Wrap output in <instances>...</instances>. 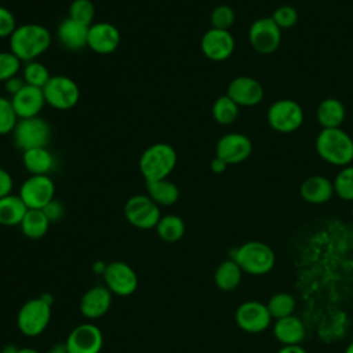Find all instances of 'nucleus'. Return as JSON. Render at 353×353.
<instances>
[{
	"label": "nucleus",
	"mask_w": 353,
	"mask_h": 353,
	"mask_svg": "<svg viewBox=\"0 0 353 353\" xmlns=\"http://www.w3.org/2000/svg\"><path fill=\"white\" fill-rule=\"evenodd\" d=\"M51 46L50 30L39 23L17 26L10 36V51L22 62H30L43 55Z\"/></svg>",
	"instance_id": "obj_1"
},
{
	"label": "nucleus",
	"mask_w": 353,
	"mask_h": 353,
	"mask_svg": "<svg viewBox=\"0 0 353 353\" xmlns=\"http://www.w3.org/2000/svg\"><path fill=\"white\" fill-rule=\"evenodd\" d=\"M317 154L328 164L346 167L353 160V138L339 128H323L314 142Z\"/></svg>",
	"instance_id": "obj_2"
},
{
	"label": "nucleus",
	"mask_w": 353,
	"mask_h": 353,
	"mask_svg": "<svg viewBox=\"0 0 353 353\" xmlns=\"http://www.w3.org/2000/svg\"><path fill=\"white\" fill-rule=\"evenodd\" d=\"M230 258L241 268L244 273L262 276L269 273L276 265V254L270 245L259 240H250L236 247Z\"/></svg>",
	"instance_id": "obj_3"
},
{
	"label": "nucleus",
	"mask_w": 353,
	"mask_h": 353,
	"mask_svg": "<svg viewBox=\"0 0 353 353\" xmlns=\"http://www.w3.org/2000/svg\"><path fill=\"white\" fill-rule=\"evenodd\" d=\"M176 165V152L165 142H157L148 146L138 161L139 171L146 182L168 178Z\"/></svg>",
	"instance_id": "obj_4"
},
{
	"label": "nucleus",
	"mask_w": 353,
	"mask_h": 353,
	"mask_svg": "<svg viewBox=\"0 0 353 353\" xmlns=\"http://www.w3.org/2000/svg\"><path fill=\"white\" fill-rule=\"evenodd\" d=\"M51 320V305L46 298L26 301L17 314V325L21 334L29 338L39 336L46 331Z\"/></svg>",
	"instance_id": "obj_5"
},
{
	"label": "nucleus",
	"mask_w": 353,
	"mask_h": 353,
	"mask_svg": "<svg viewBox=\"0 0 353 353\" xmlns=\"http://www.w3.org/2000/svg\"><path fill=\"white\" fill-rule=\"evenodd\" d=\"M51 127L50 124L39 117L19 119L14 131L12 138L17 148L22 152L34 148H47L51 141Z\"/></svg>",
	"instance_id": "obj_6"
},
{
	"label": "nucleus",
	"mask_w": 353,
	"mask_h": 353,
	"mask_svg": "<svg viewBox=\"0 0 353 353\" xmlns=\"http://www.w3.org/2000/svg\"><path fill=\"white\" fill-rule=\"evenodd\" d=\"M46 103L57 110H69L74 108L80 99V88L77 83L63 74L51 76L43 87Z\"/></svg>",
	"instance_id": "obj_7"
},
{
	"label": "nucleus",
	"mask_w": 353,
	"mask_h": 353,
	"mask_svg": "<svg viewBox=\"0 0 353 353\" xmlns=\"http://www.w3.org/2000/svg\"><path fill=\"white\" fill-rule=\"evenodd\" d=\"M268 124L272 130L290 134L296 131L303 123V109L294 99H279L268 109Z\"/></svg>",
	"instance_id": "obj_8"
},
{
	"label": "nucleus",
	"mask_w": 353,
	"mask_h": 353,
	"mask_svg": "<svg viewBox=\"0 0 353 353\" xmlns=\"http://www.w3.org/2000/svg\"><path fill=\"white\" fill-rule=\"evenodd\" d=\"M124 216L134 228L154 229L161 218L160 207L148 194H134L124 204Z\"/></svg>",
	"instance_id": "obj_9"
},
{
	"label": "nucleus",
	"mask_w": 353,
	"mask_h": 353,
	"mask_svg": "<svg viewBox=\"0 0 353 353\" xmlns=\"http://www.w3.org/2000/svg\"><path fill=\"white\" fill-rule=\"evenodd\" d=\"M234 320L240 330L248 334H261L272 324V316L266 303L259 301H244L234 312Z\"/></svg>",
	"instance_id": "obj_10"
},
{
	"label": "nucleus",
	"mask_w": 353,
	"mask_h": 353,
	"mask_svg": "<svg viewBox=\"0 0 353 353\" xmlns=\"http://www.w3.org/2000/svg\"><path fill=\"white\" fill-rule=\"evenodd\" d=\"M248 41L256 52L262 55L273 54L281 43V29L272 17L258 18L248 29Z\"/></svg>",
	"instance_id": "obj_11"
},
{
	"label": "nucleus",
	"mask_w": 353,
	"mask_h": 353,
	"mask_svg": "<svg viewBox=\"0 0 353 353\" xmlns=\"http://www.w3.org/2000/svg\"><path fill=\"white\" fill-rule=\"evenodd\" d=\"M54 194L55 185L50 175H30L22 182L18 196L29 210H43Z\"/></svg>",
	"instance_id": "obj_12"
},
{
	"label": "nucleus",
	"mask_w": 353,
	"mask_h": 353,
	"mask_svg": "<svg viewBox=\"0 0 353 353\" xmlns=\"http://www.w3.org/2000/svg\"><path fill=\"white\" fill-rule=\"evenodd\" d=\"M102 277L103 284L117 296H130L138 288V276L135 270L123 261L106 263Z\"/></svg>",
	"instance_id": "obj_13"
},
{
	"label": "nucleus",
	"mask_w": 353,
	"mask_h": 353,
	"mask_svg": "<svg viewBox=\"0 0 353 353\" xmlns=\"http://www.w3.org/2000/svg\"><path fill=\"white\" fill-rule=\"evenodd\" d=\"M63 346L68 353H99L103 334L94 323H81L69 332Z\"/></svg>",
	"instance_id": "obj_14"
},
{
	"label": "nucleus",
	"mask_w": 353,
	"mask_h": 353,
	"mask_svg": "<svg viewBox=\"0 0 353 353\" xmlns=\"http://www.w3.org/2000/svg\"><path fill=\"white\" fill-rule=\"evenodd\" d=\"M252 153L251 139L240 132H229L222 135L215 146V156L228 165L245 161Z\"/></svg>",
	"instance_id": "obj_15"
},
{
	"label": "nucleus",
	"mask_w": 353,
	"mask_h": 353,
	"mask_svg": "<svg viewBox=\"0 0 353 353\" xmlns=\"http://www.w3.org/2000/svg\"><path fill=\"white\" fill-rule=\"evenodd\" d=\"M200 48L210 61H225L234 51L233 34L229 30L210 28L200 40Z\"/></svg>",
	"instance_id": "obj_16"
},
{
	"label": "nucleus",
	"mask_w": 353,
	"mask_h": 353,
	"mask_svg": "<svg viewBox=\"0 0 353 353\" xmlns=\"http://www.w3.org/2000/svg\"><path fill=\"white\" fill-rule=\"evenodd\" d=\"M262 84L251 76H237L234 77L226 90V95L234 101L239 106L251 108L258 105L263 99Z\"/></svg>",
	"instance_id": "obj_17"
},
{
	"label": "nucleus",
	"mask_w": 353,
	"mask_h": 353,
	"mask_svg": "<svg viewBox=\"0 0 353 353\" xmlns=\"http://www.w3.org/2000/svg\"><path fill=\"white\" fill-rule=\"evenodd\" d=\"M120 39V32L113 23L94 22L88 28L87 47L99 55H109L119 48Z\"/></svg>",
	"instance_id": "obj_18"
},
{
	"label": "nucleus",
	"mask_w": 353,
	"mask_h": 353,
	"mask_svg": "<svg viewBox=\"0 0 353 353\" xmlns=\"http://www.w3.org/2000/svg\"><path fill=\"white\" fill-rule=\"evenodd\" d=\"M113 294L105 284H98L88 288L80 299V313L90 320L105 316L112 306Z\"/></svg>",
	"instance_id": "obj_19"
},
{
	"label": "nucleus",
	"mask_w": 353,
	"mask_h": 353,
	"mask_svg": "<svg viewBox=\"0 0 353 353\" xmlns=\"http://www.w3.org/2000/svg\"><path fill=\"white\" fill-rule=\"evenodd\" d=\"M11 102L18 119H29L39 116L46 105V98L43 88L26 84L18 94L11 97Z\"/></svg>",
	"instance_id": "obj_20"
},
{
	"label": "nucleus",
	"mask_w": 353,
	"mask_h": 353,
	"mask_svg": "<svg viewBox=\"0 0 353 353\" xmlns=\"http://www.w3.org/2000/svg\"><path fill=\"white\" fill-rule=\"evenodd\" d=\"M88 28L68 17L57 28L58 41L68 51H79L87 47Z\"/></svg>",
	"instance_id": "obj_21"
},
{
	"label": "nucleus",
	"mask_w": 353,
	"mask_h": 353,
	"mask_svg": "<svg viewBox=\"0 0 353 353\" xmlns=\"http://www.w3.org/2000/svg\"><path fill=\"white\" fill-rule=\"evenodd\" d=\"M299 193L309 204H324L335 194L332 181L324 175H312L303 179Z\"/></svg>",
	"instance_id": "obj_22"
},
{
	"label": "nucleus",
	"mask_w": 353,
	"mask_h": 353,
	"mask_svg": "<svg viewBox=\"0 0 353 353\" xmlns=\"http://www.w3.org/2000/svg\"><path fill=\"white\" fill-rule=\"evenodd\" d=\"M273 335L281 345H301L306 336V328L298 316L291 314L274 320Z\"/></svg>",
	"instance_id": "obj_23"
},
{
	"label": "nucleus",
	"mask_w": 353,
	"mask_h": 353,
	"mask_svg": "<svg viewBox=\"0 0 353 353\" xmlns=\"http://www.w3.org/2000/svg\"><path fill=\"white\" fill-rule=\"evenodd\" d=\"M22 164L30 175H48L55 167V157L47 148L22 152Z\"/></svg>",
	"instance_id": "obj_24"
},
{
	"label": "nucleus",
	"mask_w": 353,
	"mask_h": 353,
	"mask_svg": "<svg viewBox=\"0 0 353 353\" xmlns=\"http://www.w3.org/2000/svg\"><path fill=\"white\" fill-rule=\"evenodd\" d=\"M346 117L345 105L336 98L323 99L316 110V119L323 128H339Z\"/></svg>",
	"instance_id": "obj_25"
},
{
	"label": "nucleus",
	"mask_w": 353,
	"mask_h": 353,
	"mask_svg": "<svg viewBox=\"0 0 353 353\" xmlns=\"http://www.w3.org/2000/svg\"><path fill=\"white\" fill-rule=\"evenodd\" d=\"M243 274L244 272L241 270V268L232 258H229L222 261L216 266L214 272V281L221 291L229 292L236 290L240 285L243 280Z\"/></svg>",
	"instance_id": "obj_26"
},
{
	"label": "nucleus",
	"mask_w": 353,
	"mask_h": 353,
	"mask_svg": "<svg viewBox=\"0 0 353 353\" xmlns=\"http://www.w3.org/2000/svg\"><path fill=\"white\" fill-rule=\"evenodd\" d=\"M148 196L159 205V207H170L175 204L179 199L178 186L170 181L168 178L146 182Z\"/></svg>",
	"instance_id": "obj_27"
},
{
	"label": "nucleus",
	"mask_w": 353,
	"mask_h": 353,
	"mask_svg": "<svg viewBox=\"0 0 353 353\" xmlns=\"http://www.w3.org/2000/svg\"><path fill=\"white\" fill-rule=\"evenodd\" d=\"M29 208L25 205L22 199L17 194H8L0 199V225L3 226H17L21 225L26 211Z\"/></svg>",
	"instance_id": "obj_28"
},
{
	"label": "nucleus",
	"mask_w": 353,
	"mask_h": 353,
	"mask_svg": "<svg viewBox=\"0 0 353 353\" xmlns=\"http://www.w3.org/2000/svg\"><path fill=\"white\" fill-rule=\"evenodd\" d=\"M51 222L43 212V210H28L19 228L25 237L37 240L47 234Z\"/></svg>",
	"instance_id": "obj_29"
},
{
	"label": "nucleus",
	"mask_w": 353,
	"mask_h": 353,
	"mask_svg": "<svg viewBox=\"0 0 353 353\" xmlns=\"http://www.w3.org/2000/svg\"><path fill=\"white\" fill-rule=\"evenodd\" d=\"M157 236L165 243H175L185 234V222L179 215L167 214L160 218L156 225Z\"/></svg>",
	"instance_id": "obj_30"
},
{
	"label": "nucleus",
	"mask_w": 353,
	"mask_h": 353,
	"mask_svg": "<svg viewBox=\"0 0 353 353\" xmlns=\"http://www.w3.org/2000/svg\"><path fill=\"white\" fill-rule=\"evenodd\" d=\"M239 105L232 101L226 94L216 98L215 102L212 103L211 113L214 120L221 124V125H229L236 121L239 116Z\"/></svg>",
	"instance_id": "obj_31"
},
{
	"label": "nucleus",
	"mask_w": 353,
	"mask_h": 353,
	"mask_svg": "<svg viewBox=\"0 0 353 353\" xmlns=\"http://www.w3.org/2000/svg\"><path fill=\"white\" fill-rule=\"evenodd\" d=\"M269 313L272 316V319L277 320V319H283L287 316L294 314L295 307H296V301L294 298V295H291L290 292H276L273 294L268 303H266Z\"/></svg>",
	"instance_id": "obj_32"
},
{
	"label": "nucleus",
	"mask_w": 353,
	"mask_h": 353,
	"mask_svg": "<svg viewBox=\"0 0 353 353\" xmlns=\"http://www.w3.org/2000/svg\"><path fill=\"white\" fill-rule=\"evenodd\" d=\"M22 77L28 85L43 88L50 80L51 74L44 63L34 59V61L26 62V65L22 69Z\"/></svg>",
	"instance_id": "obj_33"
},
{
	"label": "nucleus",
	"mask_w": 353,
	"mask_h": 353,
	"mask_svg": "<svg viewBox=\"0 0 353 353\" xmlns=\"http://www.w3.org/2000/svg\"><path fill=\"white\" fill-rule=\"evenodd\" d=\"M334 193L345 200L353 201V165L342 167V170L336 174L332 181Z\"/></svg>",
	"instance_id": "obj_34"
},
{
	"label": "nucleus",
	"mask_w": 353,
	"mask_h": 353,
	"mask_svg": "<svg viewBox=\"0 0 353 353\" xmlns=\"http://www.w3.org/2000/svg\"><path fill=\"white\" fill-rule=\"evenodd\" d=\"M69 18L91 26L95 18V6L91 0H73L69 6Z\"/></svg>",
	"instance_id": "obj_35"
},
{
	"label": "nucleus",
	"mask_w": 353,
	"mask_h": 353,
	"mask_svg": "<svg viewBox=\"0 0 353 353\" xmlns=\"http://www.w3.org/2000/svg\"><path fill=\"white\" fill-rule=\"evenodd\" d=\"M18 120L19 119L15 113L11 99L0 97V135L12 132Z\"/></svg>",
	"instance_id": "obj_36"
},
{
	"label": "nucleus",
	"mask_w": 353,
	"mask_h": 353,
	"mask_svg": "<svg viewBox=\"0 0 353 353\" xmlns=\"http://www.w3.org/2000/svg\"><path fill=\"white\" fill-rule=\"evenodd\" d=\"M236 15L234 11L230 6L226 4H221L216 6L210 15V21H211V26L215 29H222V30H229V28L234 23Z\"/></svg>",
	"instance_id": "obj_37"
},
{
	"label": "nucleus",
	"mask_w": 353,
	"mask_h": 353,
	"mask_svg": "<svg viewBox=\"0 0 353 353\" xmlns=\"http://www.w3.org/2000/svg\"><path fill=\"white\" fill-rule=\"evenodd\" d=\"M22 61L11 51H0V81L18 76Z\"/></svg>",
	"instance_id": "obj_38"
},
{
	"label": "nucleus",
	"mask_w": 353,
	"mask_h": 353,
	"mask_svg": "<svg viewBox=\"0 0 353 353\" xmlns=\"http://www.w3.org/2000/svg\"><path fill=\"white\" fill-rule=\"evenodd\" d=\"M298 18H299V15H298L296 8L292 6H288V4L279 6L272 14V19L276 22V25L281 30L294 28L298 22Z\"/></svg>",
	"instance_id": "obj_39"
},
{
	"label": "nucleus",
	"mask_w": 353,
	"mask_h": 353,
	"mask_svg": "<svg viewBox=\"0 0 353 353\" xmlns=\"http://www.w3.org/2000/svg\"><path fill=\"white\" fill-rule=\"evenodd\" d=\"M17 19L14 14L4 6H0V39L10 37L17 29Z\"/></svg>",
	"instance_id": "obj_40"
},
{
	"label": "nucleus",
	"mask_w": 353,
	"mask_h": 353,
	"mask_svg": "<svg viewBox=\"0 0 353 353\" xmlns=\"http://www.w3.org/2000/svg\"><path fill=\"white\" fill-rule=\"evenodd\" d=\"M43 212L46 214V216L48 218V221L51 222V223H54V222H58V221H61L62 218H63V215H65V208H63V204L61 203V201H58V200H51L44 208H43Z\"/></svg>",
	"instance_id": "obj_41"
},
{
	"label": "nucleus",
	"mask_w": 353,
	"mask_h": 353,
	"mask_svg": "<svg viewBox=\"0 0 353 353\" xmlns=\"http://www.w3.org/2000/svg\"><path fill=\"white\" fill-rule=\"evenodd\" d=\"M12 188H14L12 176L10 175V172L7 170L0 167V199L11 194Z\"/></svg>",
	"instance_id": "obj_42"
},
{
	"label": "nucleus",
	"mask_w": 353,
	"mask_h": 353,
	"mask_svg": "<svg viewBox=\"0 0 353 353\" xmlns=\"http://www.w3.org/2000/svg\"><path fill=\"white\" fill-rule=\"evenodd\" d=\"M25 85H26V83H25V80H23L22 76H14V77H11V79H8V80L4 81V90H6L11 97H14L15 94H18Z\"/></svg>",
	"instance_id": "obj_43"
},
{
	"label": "nucleus",
	"mask_w": 353,
	"mask_h": 353,
	"mask_svg": "<svg viewBox=\"0 0 353 353\" xmlns=\"http://www.w3.org/2000/svg\"><path fill=\"white\" fill-rule=\"evenodd\" d=\"M210 168H211V171H212L214 174H222V172L226 171L228 164H226L223 160H221L219 157L215 156V157L211 160V163H210Z\"/></svg>",
	"instance_id": "obj_44"
},
{
	"label": "nucleus",
	"mask_w": 353,
	"mask_h": 353,
	"mask_svg": "<svg viewBox=\"0 0 353 353\" xmlns=\"http://www.w3.org/2000/svg\"><path fill=\"white\" fill-rule=\"evenodd\" d=\"M277 353H307L301 345H283Z\"/></svg>",
	"instance_id": "obj_45"
},
{
	"label": "nucleus",
	"mask_w": 353,
	"mask_h": 353,
	"mask_svg": "<svg viewBox=\"0 0 353 353\" xmlns=\"http://www.w3.org/2000/svg\"><path fill=\"white\" fill-rule=\"evenodd\" d=\"M105 268H106V265H105L103 262H95V263H94V266H92V270H94L95 273L103 274V272H105Z\"/></svg>",
	"instance_id": "obj_46"
},
{
	"label": "nucleus",
	"mask_w": 353,
	"mask_h": 353,
	"mask_svg": "<svg viewBox=\"0 0 353 353\" xmlns=\"http://www.w3.org/2000/svg\"><path fill=\"white\" fill-rule=\"evenodd\" d=\"M46 353H68V352H66V349H65L63 345H57V346H54L52 349L47 350Z\"/></svg>",
	"instance_id": "obj_47"
},
{
	"label": "nucleus",
	"mask_w": 353,
	"mask_h": 353,
	"mask_svg": "<svg viewBox=\"0 0 353 353\" xmlns=\"http://www.w3.org/2000/svg\"><path fill=\"white\" fill-rule=\"evenodd\" d=\"M17 353H39V352L33 347H21L17 350Z\"/></svg>",
	"instance_id": "obj_48"
},
{
	"label": "nucleus",
	"mask_w": 353,
	"mask_h": 353,
	"mask_svg": "<svg viewBox=\"0 0 353 353\" xmlns=\"http://www.w3.org/2000/svg\"><path fill=\"white\" fill-rule=\"evenodd\" d=\"M345 353H353V341L346 346V349H345Z\"/></svg>",
	"instance_id": "obj_49"
},
{
	"label": "nucleus",
	"mask_w": 353,
	"mask_h": 353,
	"mask_svg": "<svg viewBox=\"0 0 353 353\" xmlns=\"http://www.w3.org/2000/svg\"><path fill=\"white\" fill-rule=\"evenodd\" d=\"M352 215H353V207H352Z\"/></svg>",
	"instance_id": "obj_50"
}]
</instances>
